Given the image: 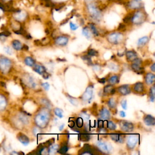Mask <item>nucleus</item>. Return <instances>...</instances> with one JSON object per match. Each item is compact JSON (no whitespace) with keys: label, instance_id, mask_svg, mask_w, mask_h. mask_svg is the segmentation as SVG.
Returning <instances> with one entry per match:
<instances>
[{"label":"nucleus","instance_id":"nucleus-1","mask_svg":"<svg viewBox=\"0 0 155 155\" xmlns=\"http://www.w3.org/2000/svg\"><path fill=\"white\" fill-rule=\"evenodd\" d=\"M12 61L10 58L0 55V72L2 74H8L12 68Z\"/></svg>","mask_w":155,"mask_h":155},{"label":"nucleus","instance_id":"nucleus-2","mask_svg":"<svg viewBox=\"0 0 155 155\" xmlns=\"http://www.w3.org/2000/svg\"><path fill=\"white\" fill-rule=\"evenodd\" d=\"M88 9H89V11L90 13L91 14L92 16L94 19H96V20H99V19H100V18L101 17L100 11L97 9V7L93 4H89Z\"/></svg>","mask_w":155,"mask_h":155},{"label":"nucleus","instance_id":"nucleus-3","mask_svg":"<svg viewBox=\"0 0 155 155\" xmlns=\"http://www.w3.org/2000/svg\"><path fill=\"white\" fill-rule=\"evenodd\" d=\"M27 17V13L26 12L22 10H17L14 11L13 14V18L14 20L17 21L18 22L23 21Z\"/></svg>","mask_w":155,"mask_h":155},{"label":"nucleus","instance_id":"nucleus-4","mask_svg":"<svg viewBox=\"0 0 155 155\" xmlns=\"http://www.w3.org/2000/svg\"><path fill=\"white\" fill-rule=\"evenodd\" d=\"M8 101L7 97L2 93H0V113L5 111L7 107Z\"/></svg>","mask_w":155,"mask_h":155},{"label":"nucleus","instance_id":"nucleus-5","mask_svg":"<svg viewBox=\"0 0 155 155\" xmlns=\"http://www.w3.org/2000/svg\"><path fill=\"white\" fill-rule=\"evenodd\" d=\"M16 138L19 140V141L21 144H23L24 145H27L29 144V138L23 133H19L17 134Z\"/></svg>","mask_w":155,"mask_h":155},{"label":"nucleus","instance_id":"nucleus-6","mask_svg":"<svg viewBox=\"0 0 155 155\" xmlns=\"http://www.w3.org/2000/svg\"><path fill=\"white\" fill-rule=\"evenodd\" d=\"M144 19V14L141 12H138L136 13L133 17V22L136 24H139L143 21Z\"/></svg>","mask_w":155,"mask_h":155},{"label":"nucleus","instance_id":"nucleus-7","mask_svg":"<svg viewBox=\"0 0 155 155\" xmlns=\"http://www.w3.org/2000/svg\"><path fill=\"white\" fill-rule=\"evenodd\" d=\"M12 46L13 49H15L17 51H19V50H22L23 45H22L21 43L19 40H14L12 41Z\"/></svg>","mask_w":155,"mask_h":155},{"label":"nucleus","instance_id":"nucleus-8","mask_svg":"<svg viewBox=\"0 0 155 155\" xmlns=\"http://www.w3.org/2000/svg\"><path fill=\"white\" fill-rule=\"evenodd\" d=\"M69 40L67 38L64 37V36H60L58 37L56 40V43L58 45H61V46H65L67 44V42H68Z\"/></svg>","mask_w":155,"mask_h":155},{"label":"nucleus","instance_id":"nucleus-9","mask_svg":"<svg viewBox=\"0 0 155 155\" xmlns=\"http://www.w3.org/2000/svg\"><path fill=\"white\" fill-rule=\"evenodd\" d=\"M122 124H122V126L121 125V128H122V129L125 131H130L133 128V124L131 123H129L127 122H123Z\"/></svg>","mask_w":155,"mask_h":155},{"label":"nucleus","instance_id":"nucleus-10","mask_svg":"<svg viewBox=\"0 0 155 155\" xmlns=\"http://www.w3.org/2000/svg\"><path fill=\"white\" fill-rule=\"evenodd\" d=\"M154 118L150 115H147L144 118V123L147 125H154Z\"/></svg>","mask_w":155,"mask_h":155},{"label":"nucleus","instance_id":"nucleus-11","mask_svg":"<svg viewBox=\"0 0 155 155\" xmlns=\"http://www.w3.org/2000/svg\"><path fill=\"white\" fill-rule=\"evenodd\" d=\"M120 38H121V35H120V33H113L110 35L108 39L109 40H111L110 42H113L114 43H116Z\"/></svg>","mask_w":155,"mask_h":155},{"label":"nucleus","instance_id":"nucleus-12","mask_svg":"<svg viewBox=\"0 0 155 155\" xmlns=\"http://www.w3.org/2000/svg\"><path fill=\"white\" fill-rule=\"evenodd\" d=\"M119 92L122 94L125 95V94H127L130 93V90L129 87H128L127 86H123L119 88Z\"/></svg>","mask_w":155,"mask_h":155},{"label":"nucleus","instance_id":"nucleus-13","mask_svg":"<svg viewBox=\"0 0 155 155\" xmlns=\"http://www.w3.org/2000/svg\"><path fill=\"white\" fill-rule=\"evenodd\" d=\"M131 67H132L133 70L134 72H137V73H138V74H142V73H144V72L143 69H142V67H140L139 65L135 64H132Z\"/></svg>","mask_w":155,"mask_h":155},{"label":"nucleus","instance_id":"nucleus-14","mask_svg":"<svg viewBox=\"0 0 155 155\" xmlns=\"http://www.w3.org/2000/svg\"><path fill=\"white\" fill-rule=\"evenodd\" d=\"M126 55L127 59L129 61H133L137 58V53H135L133 51H128L127 52Z\"/></svg>","mask_w":155,"mask_h":155},{"label":"nucleus","instance_id":"nucleus-15","mask_svg":"<svg viewBox=\"0 0 155 155\" xmlns=\"http://www.w3.org/2000/svg\"><path fill=\"white\" fill-rule=\"evenodd\" d=\"M133 89L134 91L138 92H142L144 90V85L142 83H138L135 84L133 87Z\"/></svg>","mask_w":155,"mask_h":155},{"label":"nucleus","instance_id":"nucleus-16","mask_svg":"<svg viewBox=\"0 0 155 155\" xmlns=\"http://www.w3.org/2000/svg\"><path fill=\"white\" fill-rule=\"evenodd\" d=\"M24 78H25V82H26V83H23L24 84H26V83L27 84H27H28L30 87H35V82L33 81V79L32 78H31L30 76H25Z\"/></svg>","mask_w":155,"mask_h":155},{"label":"nucleus","instance_id":"nucleus-17","mask_svg":"<svg viewBox=\"0 0 155 155\" xmlns=\"http://www.w3.org/2000/svg\"><path fill=\"white\" fill-rule=\"evenodd\" d=\"M33 70L39 74H42L45 71V69L44 67H43L40 65H35L34 64Z\"/></svg>","mask_w":155,"mask_h":155},{"label":"nucleus","instance_id":"nucleus-18","mask_svg":"<svg viewBox=\"0 0 155 155\" xmlns=\"http://www.w3.org/2000/svg\"><path fill=\"white\" fill-rule=\"evenodd\" d=\"M154 81V75L151 73H148L146 76V81L148 84H151Z\"/></svg>","mask_w":155,"mask_h":155},{"label":"nucleus","instance_id":"nucleus-19","mask_svg":"<svg viewBox=\"0 0 155 155\" xmlns=\"http://www.w3.org/2000/svg\"><path fill=\"white\" fill-rule=\"evenodd\" d=\"M24 63L28 66L32 67L35 64V61L31 57H26L24 60Z\"/></svg>","mask_w":155,"mask_h":155},{"label":"nucleus","instance_id":"nucleus-20","mask_svg":"<svg viewBox=\"0 0 155 155\" xmlns=\"http://www.w3.org/2000/svg\"><path fill=\"white\" fill-rule=\"evenodd\" d=\"M130 7L132 9H138L141 7V3L137 0H134L130 3Z\"/></svg>","mask_w":155,"mask_h":155},{"label":"nucleus","instance_id":"nucleus-21","mask_svg":"<svg viewBox=\"0 0 155 155\" xmlns=\"http://www.w3.org/2000/svg\"><path fill=\"white\" fill-rule=\"evenodd\" d=\"M101 117H103L104 119H108V118H110L109 112L106 108H103L101 110Z\"/></svg>","mask_w":155,"mask_h":155},{"label":"nucleus","instance_id":"nucleus-22","mask_svg":"<svg viewBox=\"0 0 155 155\" xmlns=\"http://www.w3.org/2000/svg\"><path fill=\"white\" fill-rule=\"evenodd\" d=\"M148 41V38L147 36H144V37H142L140 39V40H138V43L139 46H141L145 45Z\"/></svg>","mask_w":155,"mask_h":155},{"label":"nucleus","instance_id":"nucleus-23","mask_svg":"<svg viewBox=\"0 0 155 155\" xmlns=\"http://www.w3.org/2000/svg\"><path fill=\"white\" fill-rule=\"evenodd\" d=\"M108 82L111 84H114L115 83H119V78L117 76H113L112 77H111L108 80Z\"/></svg>","mask_w":155,"mask_h":155},{"label":"nucleus","instance_id":"nucleus-24","mask_svg":"<svg viewBox=\"0 0 155 155\" xmlns=\"http://www.w3.org/2000/svg\"><path fill=\"white\" fill-rule=\"evenodd\" d=\"M80 140L81 141H88L90 140V136L87 134H81L80 135Z\"/></svg>","mask_w":155,"mask_h":155},{"label":"nucleus","instance_id":"nucleus-25","mask_svg":"<svg viewBox=\"0 0 155 155\" xmlns=\"http://www.w3.org/2000/svg\"><path fill=\"white\" fill-rule=\"evenodd\" d=\"M83 35L87 38H90L91 37V33L89 31V30L87 28V27H85L83 29Z\"/></svg>","mask_w":155,"mask_h":155},{"label":"nucleus","instance_id":"nucleus-26","mask_svg":"<svg viewBox=\"0 0 155 155\" xmlns=\"http://www.w3.org/2000/svg\"><path fill=\"white\" fill-rule=\"evenodd\" d=\"M68 149L69 148L67 146V145H65L63 146L59 150H58V152L60 154H65L68 151Z\"/></svg>","mask_w":155,"mask_h":155},{"label":"nucleus","instance_id":"nucleus-27","mask_svg":"<svg viewBox=\"0 0 155 155\" xmlns=\"http://www.w3.org/2000/svg\"><path fill=\"white\" fill-rule=\"evenodd\" d=\"M76 125L78 128H81L83 125V120L81 118H78L76 120Z\"/></svg>","mask_w":155,"mask_h":155},{"label":"nucleus","instance_id":"nucleus-28","mask_svg":"<svg viewBox=\"0 0 155 155\" xmlns=\"http://www.w3.org/2000/svg\"><path fill=\"white\" fill-rule=\"evenodd\" d=\"M4 51L6 53H7V55H11L13 53L12 49L9 46H5L4 47Z\"/></svg>","mask_w":155,"mask_h":155},{"label":"nucleus","instance_id":"nucleus-29","mask_svg":"<svg viewBox=\"0 0 155 155\" xmlns=\"http://www.w3.org/2000/svg\"><path fill=\"white\" fill-rule=\"evenodd\" d=\"M88 55L90 56H97L98 55V52H97L96 50H94V49H90L88 51Z\"/></svg>","mask_w":155,"mask_h":155},{"label":"nucleus","instance_id":"nucleus-30","mask_svg":"<svg viewBox=\"0 0 155 155\" xmlns=\"http://www.w3.org/2000/svg\"><path fill=\"white\" fill-rule=\"evenodd\" d=\"M90 28H91V30L92 31V33L95 35V36H98V31H97V29L95 27V26L92 24H90Z\"/></svg>","mask_w":155,"mask_h":155},{"label":"nucleus","instance_id":"nucleus-31","mask_svg":"<svg viewBox=\"0 0 155 155\" xmlns=\"http://www.w3.org/2000/svg\"><path fill=\"white\" fill-rule=\"evenodd\" d=\"M55 113L58 116H59L60 118H63V111L59 109V108H56L55 110Z\"/></svg>","mask_w":155,"mask_h":155},{"label":"nucleus","instance_id":"nucleus-32","mask_svg":"<svg viewBox=\"0 0 155 155\" xmlns=\"http://www.w3.org/2000/svg\"><path fill=\"white\" fill-rule=\"evenodd\" d=\"M82 59L84 61H87V64H89V65H91L92 64V61H91V58L90 57H89L87 55H85V56H82Z\"/></svg>","mask_w":155,"mask_h":155},{"label":"nucleus","instance_id":"nucleus-33","mask_svg":"<svg viewBox=\"0 0 155 155\" xmlns=\"http://www.w3.org/2000/svg\"><path fill=\"white\" fill-rule=\"evenodd\" d=\"M113 89V86H111V85H108V86H106L105 87H104V93H110V91H111V90Z\"/></svg>","mask_w":155,"mask_h":155},{"label":"nucleus","instance_id":"nucleus-34","mask_svg":"<svg viewBox=\"0 0 155 155\" xmlns=\"http://www.w3.org/2000/svg\"><path fill=\"white\" fill-rule=\"evenodd\" d=\"M107 127L110 130H114L116 128V125L114 124V123L111 121H108L107 123Z\"/></svg>","mask_w":155,"mask_h":155},{"label":"nucleus","instance_id":"nucleus-35","mask_svg":"<svg viewBox=\"0 0 155 155\" xmlns=\"http://www.w3.org/2000/svg\"><path fill=\"white\" fill-rule=\"evenodd\" d=\"M111 138L114 141H119V138H120V136L118 134H111L110 136Z\"/></svg>","mask_w":155,"mask_h":155},{"label":"nucleus","instance_id":"nucleus-36","mask_svg":"<svg viewBox=\"0 0 155 155\" xmlns=\"http://www.w3.org/2000/svg\"><path fill=\"white\" fill-rule=\"evenodd\" d=\"M108 105L110 106V107L113 108L116 106V103H115V101H114L113 99H110L109 100V101L108 102Z\"/></svg>","mask_w":155,"mask_h":155},{"label":"nucleus","instance_id":"nucleus-37","mask_svg":"<svg viewBox=\"0 0 155 155\" xmlns=\"http://www.w3.org/2000/svg\"><path fill=\"white\" fill-rule=\"evenodd\" d=\"M142 63L141 60H140V58H135L134 60H133V64H135L137 65H140Z\"/></svg>","mask_w":155,"mask_h":155},{"label":"nucleus","instance_id":"nucleus-38","mask_svg":"<svg viewBox=\"0 0 155 155\" xmlns=\"http://www.w3.org/2000/svg\"><path fill=\"white\" fill-rule=\"evenodd\" d=\"M70 29L72 30H76L78 28V27L75 24L73 23H70Z\"/></svg>","mask_w":155,"mask_h":155},{"label":"nucleus","instance_id":"nucleus-39","mask_svg":"<svg viewBox=\"0 0 155 155\" xmlns=\"http://www.w3.org/2000/svg\"><path fill=\"white\" fill-rule=\"evenodd\" d=\"M100 147L104 151H107V145L103 143H98Z\"/></svg>","mask_w":155,"mask_h":155},{"label":"nucleus","instance_id":"nucleus-40","mask_svg":"<svg viewBox=\"0 0 155 155\" xmlns=\"http://www.w3.org/2000/svg\"><path fill=\"white\" fill-rule=\"evenodd\" d=\"M43 78H44L46 79V80L48 79V78H49V73H47V72H45V71L43 72Z\"/></svg>","mask_w":155,"mask_h":155},{"label":"nucleus","instance_id":"nucleus-41","mask_svg":"<svg viewBox=\"0 0 155 155\" xmlns=\"http://www.w3.org/2000/svg\"><path fill=\"white\" fill-rule=\"evenodd\" d=\"M121 105L124 109H127V101L126 100L123 101L121 103Z\"/></svg>","mask_w":155,"mask_h":155},{"label":"nucleus","instance_id":"nucleus-42","mask_svg":"<svg viewBox=\"0 0 155 155\" xmlns=\"http://www.w3.org/2000/svg\"><path fill=\"white\" fill-rule=\"evenodd\" d=\"M98 128H102V127H103V126H104V122L103 121H99L98 122Z\"/></svg>","mask_w":155,"mask_h":155},{"label":"nucleus","instance_id":"nucleus-43","mask_svg":"<svg viewBox=\"0 0 155 155\" xmlns=\"http://www.w3.org/2000/svg\"><path fill=\"white\" fill-rule=\"evenodd\" d=\"M34 43H35V44L36 45V46H40V45H41V41H40L39 40H35L34 41Z\"/></svg>","mask_w":155,"mask_h":155},{"label":"nucleus","instance_id":"nucleus-44","mask_svg":"<svg viewBox=\"0 0 155 155\" xmlns=\"http://www.w3.org/2000/svg\"><path fill=\"white\" fill-rule=\"evenodd\" d=\"M98 81L100 83H103V84H104L106 83V79L104 78H101V79H99L98 78Z\"/></svg>","mask_w":155,"mask_h":155},{"label":"nucleus","instance_id":"nucleus-45","mask_svg":"<svg viewBox=\"0 0 155 155\" xmlns=\"http://www.w3.org/2000/svg\"><path fill=\"white\" fill-rule=\"evenodd\" d=\"M43 87H44V89H45L46 90H49V84L48 83L43 84Z\"/></svg>","mask_w":155,"mask_h":155},{"label":"nucleus","instance_id":"nucleus-46","mask_svg":"<svg viewBox=\"0 0 155 155\" xmlns=\"http://www.w3.org/2000/svg\"><path fill=\"white\" fill-rule=\"evenodd\" d=\"M75 122H74V121H70V122L69 123V127H71V128L74 127H75Z\"/></svg>","mask_w":155,"mask_h":155},{"label":"nucleus","instance_id":"nucleus-47","mask_svg":"<svg viewBox=\"0 0 155 155\" xmlns=\"http://www.w3.org/2000/svg\"><path fill=\"white\" fill-rule=\"evenodd\" d=\"M24 36L26 37V39H27V40H31V39L32 38L31 35L30 34H28V33H26V35Z\"/></svg>","mask_w":155,"mask_h":155},{"label":"nucleus","instance_id":"nucleus-48","mask_svg":"<svg viewBox=\"0 0 155 155\" xmlns=\"http://www.w3.org/2000/svg\"><path fill=\"white\" fill-rule=\"evenodd\" d=\"M124 28H125V26L123 24H120V26L118 27V30H122V29H123Z\"/></svg>","mask_w":155,"mask_h":155},{"label":"nucleus","instance_id":"nucleus-49","mask_svg":"<svg viewBox=\"0 0 155 155\" xmlns=\"http://www.w3.org/2000/svg\"><path fill=\"white\" fill-rule=\"evenodd\" d=\"M22 50H29V47H28L27 45L24 44V45H23V47H22Z\"/></svg>","mask_w":155,"mask_h":155},{"label":"nucleus","instance_id":"nucleus-50","mask_svg":"<svg viewBox=\"0 0 155 155\" xmlns=\"http://www.w3.org/2000/svg\"><path fill=\"white\" fill-rule=\"evenodd\" d=\"M120 115L122 116V117H125V113L124 111H120Z\"/></svg>","mask_w":155,"mask_h":155},{"label":"nucleus","instance_id":"nucleus-51","mask_svg":"<svg viewBox=\"0 0 155 155\" xmlns=\"http://www.w3.org/2000/svg\"><path fill=\"white\" fill-rule=\"evenodd\" d=\"M115 92H116V90H115V89L113 88V89L111 90V91H110V93L111 94H114V93H115Z\"/></svg>","mask_w":155,"mask_h":155},{"label":"nucleus","instance_id":"nucleus-52","mask_svg":"<svg viewBox=\"0 0 155 155\" xmlns=\"http://www.w3.org/2000/svg\"><path fill=\"white\" fill-rule=\"evenodd\" d=\"M54 1L56 2H63L67 1V0H54Z\"/></svg>","mask_w":155,"mask_h":155},{"label":"nucleus","instance_id":"nucleus-53","mask_svg":"<svg viewBox=\"0 0 155 155\" xmlns=\"http://www.w3.org/2000/svg\"><path fill=\"white\" fill-rule=\"evenodd\" d=\"M154 64H153V65H152V66L151 67V70L153 71V72H154L155 71V69H154Z\"/></svg>","mask_w":155,"mask_h":155},{"label":"nucleus","instance_id":"nucleus-54","mask_svg":"<svg viewBox=\"0 0 155 155\" xmlns=\"http://www.w3.org/2000/svg\"><path fill=\"white\" fill-rule=\"evenodd\" d=\"M57 61H66V60H61V59H60V58H58L57 59Z\"/></svg>","mask_w":155,"mask_h":155},{"label":"nucleus","instance_id":"nucleus-55","mask_svg":"<svg viewBox=\"0 0 155 155\" xmlns=\"http://www.w3.org/2000/svg\"><path fill=\"white\" fill-rule=\"evenodd\" d=\"M46 33L47 35H49V33H50V32H49V30L48 29H46Z\"/></svg>","mask_w":155,"mask_h":155},{"label":"nucleus","instance_id":"nucleus-56","mask_svg":"<svg viewBox=\"0 0 155 155\" xmlns=\"http://www.w3.org/2000/svg\"><path fill=\"white\" fill-rule=\"evenodd\" d=\"M64 124L62 125H61V127H60V130H61L63 129V128H64Z\"/></svg>","mask_w":155,"mask_h":155},{"label":"nucleus","instance_id":"nucleus-57","mask_svg":"<svg viewBox=\"0 0 155 155\" xmlns=\"http://www.w3.org/2000/svg\"><path fill=\"white\" fill-rule=\"evenodd\" d=\"M113 58H114V55H113V56H111V58H112V59H113Z\"/></svg>","mask_w":155,"mask_h":155},{"label":"nucleus","instance_id":"nucleus-58","mask_svg":"<svg viewBox=\"0 0 155 155\" xmlns=\"http://www.w3.org/2000/svg\"><path fill=\"white\" fill-rule=\"evenodd\" d=\"M1 147H0V152H1Z\"/></svg>","mask_w":155,"mask_h":155}]
</instances>
